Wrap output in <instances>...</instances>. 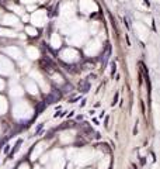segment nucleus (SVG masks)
<instances>
[{"instance_id":"7ed1b4c3","label":"nucleus","mask_w":160,"mask_h":169,"mask_svg":"<svg viewBox=\"0 0 160 169\" xmlns=\"http://www.w3.org/2000/svg\"><path fill=\"white\" fill-rule=\"evenodd\" d=\"M21 144H23V139H18V141H17V144H16V147L13 148V151H11V154H10V156H13V155H14V154L20 150V145H21Z\"/></svg>"},{"instance_id":"0eeeda50","label":"nucleus","mask_w":160,"mask_h":169,"mask_svg":"<svg viewBox=\"0 0 160 169\" xmlns=\"http://www.w3.org/2000/svg\"><path fill=\"white\" fill-rule=\"evenodd\" d=\"M117 100H118V95H115V97H114V103H112V104H115V103H117Z\"/></svg>"},{"instance_id":"f03ea898","label":"nucleus","mask_w":160,"mask_h":169,"mask_svg":"<svg viewBox=\"0 0 160 169\" xmlns=\"http://www.w3.org/2000/svg\"><path fill=\"white\" fill-rule=\"evenodd\" d=\"M110 54H111V48L108 47V48H107V52H105V55H103V65L107 64V61H108V58H110Z\"/></svg>"},{"instance_id":"20e7f679","label":"nucleus","mask_w":160,"mask_h":169,"mask_svg":"<svg viewBox=\"0 0 160 169\" xmlns=\"http://www.w3.org/2000/svg\"><path fill=\"white\" fill-rule=\"evenodd\" d=\"M111 76H114V75H115V70H117V65H115V62H112L111 64Z\"/></svg>"},{"instance_id":"f257e3e1","label":"nucleus","mask_w":160,"mask_h":169,"mask_svg":"<svg viewBox=\"0 0 160 169\" xmlns=\"http://www.w3.org/2000/svg\"><path fill=\"white\" fill-rule=\"evenodd\" d=\"M79 89L80 92H83V93H87L89 90H90V83L87 82V80H81L79 84Z\"/></svg>"},{"instance_id":"423d86ee","label":"nucleus","mask_w":160,"mask_h":169,"mask_svg":"<svg viewBox=\"0 0 160 169\" xmlns=\"http://www.w3.org/2000/svg\"><path fill=\"white\" fill-rule=\"evenodd\" d=\"M72 89H73L72 86H66V87H65V92H72Z\"/></svg>"},{"instance_id":"39448f33","label":"nucleus","mask_w":160,"mask_h":169,"mask_svg":"<svg viewBox=\"0 0 160 169\" xmlns=\"http://www.w3.org/2000/svg\"><path fill=\"white\" fill-rule=\"evenodd\" d=\"M91 68H93L91 64H84V69H91Z\"/></svg>"}]
</instances>
